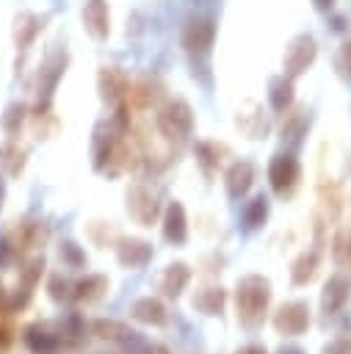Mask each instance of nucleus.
<instances>
[{"instance_id":"4468645a","label":"nucleus","mask_w":351,"mask_h":354,"mask_svg":"<svg viewBox=\"0 0 351 354\" xmlns=\"http://www.w3.org/2000/svg\"><path fill=\"white\" fill-rule=\"evenodd\" d=\"M113 249L116 260L124 268H144L152 260V243H146L144 238H119Z\"/></svg>"},{"instance_id":"473e14b6","label":"nucleus","mask_w":351,"mask_h":354,"mask_svg":"<svg viewBox=\"0 0 351 354\" xmlns=\"http://www.w3.org/2000/svg\"><path fill=\"white\" fill-rule=\"evenodd\" d=\"M332 257L340 268L351 271V230H340L332 241Z\"/></svg>"},{"instance_id":"5701e85b","label":"nucleus","mask_w":351,"mask_h":354,"mask_svg":"<svg viewBox=\"0 0 351 354\" xmlns=\"http://www.w3.org/2000/svg\"><path fill=\"white\" fill-rule=\"evenodd\" d=\"M193 310L202 313V315H221L224 304H227V290L221 285H207V288H199L191 299Z\"/></svg>"},{"instance_id":"37998d69","label":"nucleus","mask_w":351,"mask_h":354,"mask_svg":"<svg viewBox=\"0 0 351 354\" xmlns=\"http://www.w3.org/2000/svg\"><path fill=\"white\" fill-rule=\"evenodd\" d=\"M8 340H11V337H8V329H6V326H0V348H6V346H8Z\"/></svg>"},{"instance_id":"f257e3e1","label":"nucleus","mask_w":351,"mask_h":354,"mask_svg":"<svg viewBox=\"0 0 351 354\" xmlns=\"http://www.w3.org/2000/svg\"><path fill=\"white\" fill-rule=\"evenodd\" d=\"M268 301H271V282L265 277L246 274V277L238 279V285H235V310H238V321L246 329H254L265 321Z\"/></svg>"},{"instance_id":"393cba45","label":"nucleus","mask_w":351,"mask_h":354,"mask_svg":"<svg viewBox=\"0 0 351 354\" xmlns=\"http://www.w3.org/2000/svg\"><path fill=\"white\" fill-rule=\"evenodd\" d=\"M296 88H293V77H287L285 72L282 75H276L271 83H268V102H271V108L276 111V113H285L290 105H293V94Z\"/></svg>"},{"instance_id":"f704fd0d","label":"nucleus","mask_w":351,"mask_h":354,"mask_svg":"<svg viewBox=\"0 0 351 354\" xmlns=\"http://www.w3.org/2000/svg\"><path fill=\"white\" fill-rule=\"evenodd\" d=\"M61 260L69 268H83L86 266V254H83V249L75 241H64L61 243Z\"/></svg>"},{"instance_id":"cd10ccee","label":"nucleus","mask_w":351,"mask_h":354,"mask_svg":"<svg viewBox=\"0 0 351 354\" xmlns=\"http://www.w3.org/2000/svg\"><path fill=\"white\" fill-rule=\"evenodd\" d=\"M28 116H30V108H28L25 102H11V105H6V111H3V116H0V127H3V133H6L8 138L19 136L22 124L28 122Z\"/></svg>"},{"instance_id":"a18cd8bd","label":"nucleus","mask_w":351,"mask_h":354,"mask_svg":"<svg viewBox=\"0 0 351 354\" xmlns=\"http://www.w3.org/2000/svg\"><path fill=\"white\" fill-rule=\"evenodd\" d=\"M0 207H3V185H0Z\"/></svg>"},{"instance_id":"6e6552de","label":"nucleus","mask_w":351,"mask_h":354,"mask_svg":"<svg viewBox=\"0 0 351 354\" xmlns=\"http://www.w3.org/2000/svg\"><path fill=\"white\" fill-rule=\"evenodd\" d=\"M315 55H318L315 39L307 36V33L296 36V39L287 44V50H285V75H287V77H298V75H304V72L312 66Z\"/></svg>"},{"instance_id":"39448f33","label":"nucleus","mask_w":351,"mask_h":354,"mask_svg":"<svg viewBox=\"0 0 351 354\" xmlns=\"http://www.w3.org/2000/svg\"><path fill=\"white\" fill-rule=\"evenodd\" d=\"M41 274H44V257H41V254L28 257V260L22 263L19 277H17V285H14V290L8 293V310H22V307L30 301V293H33V288L39 285Z\"/></svg>"},{"instance_id":"f3484780","label":"nucleus","mask_w":351,"mask_h":354,"mask_svg":"<svg viewBox=\"0 0 351 354\" xmlns=\"http://www.w3.org/2000/svg\"><path fill=\"white\" fill-rule=\"evenodd\" d=\"M91 332H94V337L108 340V343H116V346H133V343H138V332H133L127 324L113 321V318H97V321H91Z\"/></svg>"},{"instance_id":"4c0bfd02","label":"nucleus","mask_w":351,"mask_h":354,"mask_svg":"<svg viewBox=\"0 0 351 354\" xmlns=\"http://www.w3.org/2000/svg\"><path fill=\"white\" fill-rule=\"evenodd\" d=\"M321 354H351V332H348V335L334 337L332 343H326Z\"/></svg>"},{"instance_id":"0eeeda50","label":"nucleus","mask_w":351,"mask_h":354,"mask_svg":"<svg viewBox=\"0 0 351 354\" xmlns=\"http://www.w3.org/2000/svg\"><path fill=\"white\" fill-rule=\"evenodd\" d=\"M180 41H182L185 53H191V55H205V53L213 47V41H216V25H213V19H205V17L188 19L185 28H182Z\"/></svg>"},{"instance_id":"1a4fd4ad","label":"nucleus","mask_w":351,"mask_h":354,"mask_svg":"<svg viewBox=\"0 0 351 354\" xmlns=\"http://www.w3.org/2000/svg\"><path fill=\"white\" fill-rule=\"evenodd\" d=\"M66 64H69V58L61 50H55V53H50L44 58V64L39 69V77H36V97H39V102H53V91H55L58 80L64 77Z\"/></svg>"},{"instance_id":"c756f323","label":"nucleus","mask_w":351,"mask_h":354,"mask_svg":"<svg viewBox=\"0 0 351 354\" xmlns=\"http://www.w3.org/2000/svg\"><path fill=\"white\" fill-rule=\"evenodd\" d=\"M86 235H88V241H91L94 246H99V249L116 246V241L122 238L113 221H91V224L86 227Z\"/></svg>"},{"instance_id":"79ce46f5","label":"nucleus","mask_w":351,"mask_h":354,"mask_svg":"<svg viewBox=\"0 0 351 354\" xmlns=\"http://www.w3.org/2000/svg\"><path fill=\"white\" fill-rule=\"evenodd\" d=\"M312 6H315L318 11H332V6H334V0H312Z\"/></svg>"},{"instance_id":"58836bf2","label":"nucleus","mask_w":351,"mask_h":354,"mask_svg":"<svg viewBox=\"0 0 351 354\" xmlns=\"http://www.w3.org/2000/svg\"><path fill=\"white\" fill-rule=\"evenodd\" d=\"M14 257H17V249L11 246V241H8V235L3 232V235H0V268H6V266H11V263H14Z\"/></svg>"},{"instance_id":"f8f14e48","label":"nucleus","mask_w":351,"mask_h":354,"mask_svg":"<svg viewBox=\"0 0 351 354\" xmlns=\"http://www.w3.org/2000/svg\"><path fill=\"white\" fill-rule=\"evenodd\" d=\"M22 340H25V346H28L33 354H55V351H61V346L66 343L64 332H61V329L53 332L47 324H30V326H25Z\"/></svg>"},{"instance_id":"4be33fe9","label":"nucleus","mask_w":351,"mask_h":354,"mask_svg":"<svg viewBox=\"0 0 351 354\" xmlns=\"http://www.w3.org/2000/svg\"><path fill=\"white\" fill-rule=\"evenodd\" d=\"M44 28V19L39 14H30V11H22L14 17V44L17 50H28L33 44V39L41 33Z\"/></svg>"},{"instance_id":"e433bc0d","label":"nucleus","mask_w":351,"mask_h":354,"mask_svg":"<svg viewBox=\"0 0 351 354\" xmlns=\"http://www.w3.org/2000/svg\"><path fill=\"white\" fill-rule=\"evenodd\" d=\"M334 69H337V75H340L345 83H351V41H343V44H340L337 58H334Z\"/></svg>"},{"instance_id":"72a5a7b5","label":"nucleus","mask_w":351,"mask_h":354,"mask_svg":"<svg viewBox=\"0 0 351 354\" xmlns=\"http://www.w3.org/2000/svg\"><path fill=\"white\" fill-rule=\"evenodd\" d=\"M47 293H50L53 301L64 304V301L75 299V282H69L64 274H53V277L47 279Z\"/></svg>"},{"instance_id":"b1692460","label":"nucleus","mask_w":351,"mask_h":354,"mask_svg":"<svg viewBox=\"0 0 351 354\" xmlns=\"http://www.w3.org/2000/svg\"><path fill=\"white\" fill-rule=\"evenodd\" d=\"M108 288H111V282L105 274H86L83 279L75 282V301H80V304L99 301L108 293Z\"/></svg>"},{"instance_id":"9d476101","label":"nucleus","mask_w":351,"mask_h":354,"mask_svg":"<svg viewBox=\"0 0 351 354\" xmlns=\"http://www.w3.org/2000/svg\"><path fill=\"white\" fill-rule=\"evenodd\" d=\"M127 88H130V77L122 66H113V64H105L99 66L97 72V91L105 102H122L127 97Z\"/></svg>"},{"instance_id":"bb28decb","label":"nucleus","mask_w":351,"mask_h":354,"mask_svg":"<svg viewBox=\"0 0 351 354\" xmlns=\"http://www.w3.org/2000/svg\"><path fill=\"white\" fill-rule=\"evenodd\" d=\"M318 266H321L318 252H301V254L293 260V266H290V282H293V285H307V282H312L315 274H318Z\"/></svg>"},{"instance_id":"2f4dec72","label":"nucleus","mask_w":351,"mask_h":354,"mask_svg":"<svg viewBox=\"0 0 351 354\" xmlns=\"http://www.w3.org/2000/svg\"><path fill=\"white\" fill-rule=\"evenodd\" d=\"M318 196H321V205H323L326 216H329V218H337V216H340V207H343V196H340L337 183L323 180V183L318 185Z\"/></svg>"},{"instance_id":"dca6fc26","label":"nucleus","mask_w":351,"mask_h":354,"mask_svg":"<svg viewBox=\"0 0 351 354\" xmlns=\"http://www.w3.org/2000/svg\"><path fill=\"white\" fill-rule=\"evenodd\" d=\"M254 185V163L252 160H235L224 174V188L232 199H240Z\"/></svg>"},{"instance_id":"7ed1b4c3","label":"nucleus","mask_w":351,"mask_h":354,"mask_svg":"<svg viewBox=\"0 0 351 354\" xmlns=\"http://www.w3.org/2000/svg\"><path fill=\"white\" fill-rule=\"evenodd\" d=\"M124 199H127V213H130V218L135 224L152 227L158 221V216H160V196H158V191L152 185L133 183V185H127Z\"/></svg>"},{"instance_id":"c85d7f7f","label":"nucleus","mask_w":351,"mask_h":354,"mask_svg":"<svg viewBox=\"0 0 351 354\" xmlns=\"http://www.w3.org/2000/svg\"><path fill=\"white\" fill-rule=\"evenodd\" d=\"M193 155H196L202 171H205V174H213V171L221 166V160H224V158H221V155H224V147L216 144V141H199V144L193 147Z\"/></svg>"},{"instance_id":"20e7f679","label":"nucleus","mask_w":351,"mask_h":354,"mask_svg":"<svg viewBox=\"0 0 351 354\" xmlns=\"http://www.w3.org/2000/svg\"><path fill=\"white\" fill-rule=\"evenodd\" d=\"M298 180H301V166H298V160L293 155L279 152V155L271 158V163H268V185H271V191L276 196L293 194Z\"/></svg>"},{"instance_id":"a211bd4d","label":"nucleus","mask_w":351,"mask_h":354,"mask_svg":"<svg viewBox=\"0 0 351 354\" xmlns=\"http://www.w3.org/2000/svg\"><path fill=\"white\" fill-rule=\"evenodd\" d=\"M160 97H163V86H160L158 80H152V77H138L135 83H130L124 102H127L130 108L141 111V108H152V105H158Z\"/></svg>"},{"instance_id":"aec40b11","label":"nucleus","mask_w":351,"mask_h":354,"mask_svg":"<svg viewBox=\"0 0 351 354\" xmlns=\"http://www.w3.org/2000/svg\"><path fill=\"white\" fill-rule=\"evenodd\" d=\"M130 318H135L146 326H163V324H169V310L160 299L144 296V299H135L130 304Z\"/></svg>"},{"instance_id":"423d86ee","label":"nucleus","mask_w":351,"mask_h":354,"mask_svg":"<svg viewBox=\"0 0 351 354\" xmlns=\"http://www.w3.org/2000/svg\"><path fill=\"white\" fill-rule=\"evenodd\" d=\"M271 321L279 335H287V337L304 335L310 326V307H307V301H298V299L285 301V304H279V310L274 313Z\"/></svg>"},{"instance_id":"9b49d317","label":"nucleus","mask_w":351,"mask_h":354,"mask_svg":"<svg viewBox=\"0 0 351 354\" xmlns=\"http://www.w3.org/2000/svg\"><path fill=\"white\" fill-rule=\"evenodd\" d=\"M80 19H83V28L91 39L97 41H105L108 33H111V8H108V0H86L83 3V11H80Z\"/></svg>"},{"instance_id":"412c9836","label":"nucleus","mask_w":351,"mask_h":354,"mask_svg":"<svg viewBox=\"0 0 351 354\" xmlns=\"http://www.w3.org/2000/svg\"><path fill=\"white\" fill-rule=\"evenodd\" d=\"M188 282H191V268L182 263V260H177V263H169L163 271H160V277H158V290L163 293V296H180L185 288H188Z\"/></svg>"},{"instance_id":"6ab92c4d","label":"nucleus","mask_w":351,"mask_h":354,"mask_svg":"<svg viewBox=\"0 0 351 354\" xmlns=\"http://www.w3.org/2000/svg\"><path fill=\"white\" fill-rule=\"evenodd\" d=\"M163 238L169 243H177V246L185 243V238H188V216L177 199H171L163 210Z\"/></svg>"},{"instance_id":"ea45409f","label":"nucleus","mask_w":351,"mask_h":354,"mask_svg":"<svg viewBox=\"0 0 351 354\" xmlns=\"http://www.w3.org/2000/svg\"><path fill=\"white\" fill-rule=\"evenodd\" d=\"M141 354H171L163 343H149V346H144V351Z\"/></svg>"},{"instance_id":"2eb2a0df","label":"nucleus","mask_w":351,"mask_h":354,"mask_svg":"<svg viewBox=\"0 0 351 354\" xmlns=\"http://www.w3.org/2000/svg\"><path fill=\"white\" fill-rule=\"evenodd\" d=\"M351 299V279L345 274H332L323 285V293H321V307L323 313H337L345 307V301Z\"/></svg>"},{"instance_id":"7c9ffc66","label":"nucleus","mask_w":351,"mask_h":354,"mask_svg":"<svg viewBox=\"0 0 351 354\" xmlns=\"http://www.w3.org/2000/svg\"><path fill=\"white\" fill-rule=\"evenodd\" d=\"M268 210H271L268 199H265V196H254V199L246 202V207H243V227H246V230L263 227L265 218H268Z\"/></svg>"},{"instance_id":"ddd939ff","label":"nucleus","mask_w":351,"mask_h":354,"mask_svg":"<svg viewBox=\"0 0 351 354\" xmlns=\"http://www.w3.org/2000/svg\"><path fill=\"white\" fill-rule=\"evenodd\" d=\"M235 127L246 136V138H265L268 130H271V122L265 116V111L257 105V102H243L235 113Z\"/></svg>"},{"instance_id":"a878e982","label":"nucleus","mask_w":351,"mask_h":354,"mask_svg":"<svg viewBox=\"0 0 351 354\" xmlns=\"http://www.w3.org/2000/svg\"><path fill=\"white\" fill-rule=\"evenodd\" d=\"M25 160H28V152H25V147H19V141L6 138L0 144V169L8 177H19L25 169Z\"/></svg>"},{"instance_id":"c03bdc74","label":"nucleus","mask_w":351,"mask_h":354,"mask_svg":"<svg viewBox=\"0 0 351 354\" xmlns=\"http://www.w3.org/2000/svg\"><path fill=\"white\" fill-rule=\"evenodd\" d=\"M276 354H304L301 348H296V346H285V348H279Z\"/></svg>"},{"instance_id":"f03ea898","label":"nucleus","mask_w":351,"mask_h":354,"mask_svg":"<svg viewBox=\"0 0 351 354\" xmlns=\"http://www.w3.org/2000/svg\"><path fill=\"white\" fill-rule=\"evenodd\" d=\"M155 127L166 141H185L193 133V111L185 100H169L158 116H155Z\"/></svg>"},{"instance_id":"c9c22d12","label":"nucleus","mask_w":351,"mask_h":354,"mask_svg":"<svg viewBox=\"0 0 351 354\" xmlns=\"http://www.w3.org/2000/svg\"><path fill=\"white\" fill-rule=\"evenodd\" d=\"M304 124V111H285V119H282V138H296L298 130Z\"/></svg>"},{"instance_id":"a19ab883","label":"nucleus","mask_w":351,"mask_h":354,"mask_svg":"<svg viewBox=\"0 0 351 354\" xmlns=\"http://www.w3.org/2000/svg\"><path fill=\"white\" fill-rule=\"evenodd\" d=\"M235 354H265V348H263V346H243V348H238Z\"/></svg>"}]
</instances>
